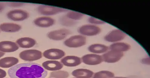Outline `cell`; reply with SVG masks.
<instances>
[{
    "label": "cell",
    "instance_id": "cell-30",
    "mask_svg": "<svg viewBox=\"0 0 150 78\" xmlns=\"http://www.w3.org/2000/svg\"><path fill=\"white\" fill-rule=\"evenodd\" d=\"M150 60L149 58H146L143 59L142 60V62L143 63L145 64H149Z\"/></svg>",
    "mask_w": 150,
    "mask_h": 78
},
{
    "label": "cell",
    "instance_id": "cell-16",
    "mask_svg": "<svg viewBox=\"0 0 150 78\" xmlns=\"http://www.w3.org/2000/svg\"><path fill=\"white\" fill-rule=\"evenodd\" d=\"M21 29L20 25L13 23H6L0 24V30L4 32L16 33L20 31Z\"/></svg>",
    "mask_w": 150,
    "mask_h": 78
},
{
    "label": "cell",
    "instance_id": "cell-14",
    "mask_svg": "<svg viewBox=\"0 0 150 78\" xmlns=\"http://www.w3.org/2000/svg\"><path fill=\"white\" fill-rule=\"evenodd\" d=\"M19 47L16 43L10 41L0 42V51L3 53H11L18 50Z\"/></svg>",
    "mask_w": 150,
    "mask_h": 78
},
{
    "label": "cell",
    "instance_id": "cell-11",
    "mask_svg": "<svg viewBox=\"0 0 150 78\" xmlns=\"http://www.w3.org/2000/svg\"><path fill=\"white\" fill-rule=\"evenodd\" d=\"M81 59L83 63L91 66L96 65L103 61L102 56L94 54L85 55L82 57Z\"/></svg>",
    "mask_w": 150,
    "mask_h": 78
},
{
    "label": "cell",
    "instance_id": "cell-4",
    "mask_svg": "<svg viewBox=\"0 0 150 78\" xmlns=\"http://www.w3.org/2000/svg\"><path fill=\"white\" fill-rule=\"evenodd\" d=\"M86 38L81 35L72 36L67 39L64 43V45L70 48H78L82 47L86 43Z\"/></svg>",
    "mask_w": 150,
    "mask_h": 78
},
{
    "label": "cell",
    "instance_id": "cell-27",
    "mask_svg": "<svg viewBox=\"0 0 150 78\" xmlns=\"http://www.w3.org/2000/svg\"><path fill=\"white\" fill-rule=\"evenodd\" d=\"M9 6L13 7H20L23 6L24 3L19 2H8L6 4Z\"/></svg>",
    "mask_w": 150,
    "mask_h": 78
},
{
    "label": "cell",
    "instance_id": "cell-3",
    "mask_svg": "<svg viewBox=\"0 0 150 78\" xmlns=\"http://www.w3.org/2000/svg\"><path fill=\"white\" fill-rule=\"evenodd\" d=\"M20 58L25 61H34L39 60L42 57V52L36 49L23 50L20 53Z\"/></svg>",
    "mask_w": 150,
    "mask_h": 78
},
{
    "label": "cell",
    "instance_id": "cell-36",
    "mask_svg": "<svg viewBox=\"0 0 150 78\" xmlns=\"http://www.w3.org/2000/svg\"><path fill=\"white\" fill-rule=\"evenodd\" d=\"M0 33H1V31H0Z\"/></svg>",
    "mask_w": 150,
    "mask_h": 78
},
{
    "label": "cell",
    "instance_id": "cell-20",
    "mask_svg": "<svg viewBox=\"0 0 150 78\" xmlns=\"http://www.w3.org/2000/svg\"><path fill=\"white\" fill-rule=\"evenodd\" d=\"M108 46L102 44H94L89 46L88 50L91 52L96 54H101L106 52L108 50Z\"/></svg>",
    "mask_w": 150,
    "mask_h": 78
},
{
    "label": "cell",
    "instance_id": "cell-25",
    "mask_svg": "<svg viewBox=\"0 0 150 78\" xmlns=\"http://www.w3.org/2000/svg\"><path fill=\"white\" fill-rule=\"evenodd\" d=\"M69 76L68 72L65 71L58 70L50 73L49 77L54 78H67Z\"/></svg>",
    "mask_w": 150,
    "mask_h": 78
},
{
    "label": "cell",
    "instance_id": "cell-34",
    "mask_svg": "<svg viewBox=\"0 0 150 78\" xmlns=\"http://www.w3.org/2000/svg\"><path fill=\"white\" fill-rule=\"evenodd\" d=\"M52 78V77H50V78Z\"/></svg>",
    "mask_w": 150,
    "mask_h": 78
},
{
    "label": "cell",
    "instance_id": "cell-32",
    "mask_svg": "<svg viewBox=\"0 0 150 78\" xmlns=\"http://www.w3.org/2000/svg\"><path fill=\"white\" fill-rule=\"evenodd\" d=\"M128 78L127 77H114L113 78Z\"/></svg>",
    "mask_w": 150,
    "mask_h": 78
},
{
    "label": "cell",
    "instance_id": "cell-2",
    "mask_svg": "<svg viewBox=\"0 0 150 78\" xmlns=\"http://www.w3.org/2000/svg\"><path fill=\"white\" fill-rule=\"evenodd\" d=\"M37 10L40 14L47 16L54 15L68 11L64 8L44 5H40Z\"/></svg>",
    "mask_w": 150,
    "mask_h": 78
},
{
    "label": "cell",
    "instance_id": "cell-9",
    "mask_svg": "<svg viewBox=\"0 0 150 78\" xmlns=\"http://www.w3.org/2000/svg\"><path fill=\"white\" fill-rule=\"evenodd\" d=\"M42 55L46 58L56 60L63 58L65 56L66 53L64 51L60 49L52 48L45 50Z\"/></svg>",
    "mask_w": 150,
    "mask_h": 78
},
{
    "label": "cell",
    "instance_id": "cell-33",
    "mask_svg": "<svg viewBox=\"0 0 150 78\" xmlns=\"http://www.w3.org/2000/svg\"><path fill=\"white\" fill-rule=\"evenodd\" d=\"M76 78V77H73V78Z\"/></svg>",
    "mask_w": 150,
    "mask_h": 78
},
{
    "label": "cell",
    "instance_id": "cell-29",
    "mask_svg": "<svg viewBox=\"0 0 150 78\" xmlns=\"http://www.w3.org/2000/svg\"><path fill=\"white\" fill-rule=\"evenodd\" d=\"M6 5V4L0 2V12H1L4 9Z\"/></svg>",
    "mask_w": 150,
    "mask_h": 78
},
{
    "label": "cell",
    "instance_id": "cell-31",
    "mask_svg": "<svg viewBox=\"0 0 150 78\" xmlns=\"http://www.w3.org/2000/svg\"><path fill=\"white\" fill-rule=\"evenodd\" d=\"M5 55V53L2 52L0 51V58L2 57Z\"/></svg>",
    "mask_w": 150,
    "mask_h": 78
},
{
    "label": "cell",
    "instance_id": "cell-15",
    "mask_svg": "<svg viewBox=\"0 0 150 78\" xmlns=\"http://www.w3.org/2000/svg\"><path fill=\"white\" fill-rule=\"evenodd\" d=\"M42 66L45 70L52 72L59 70L64 67L60 62L54 60L45 61L42 63Z\"/></svg>",
    "mask_w": 150,
    "mask_h": 78
},
{
    "label": "cell",
    "instance_id": "cell-23",
    "mask_svg": "<svg viewBox=\"0 0 150 78\" xmlns=\"http://www.w3.org/2000/svg\"><path fill=\"white\" fill-rule=\"evenodd\" d=\"M115 74L109 71H102L94 74L93 78H112L115 77Z\"/></svg>",
    "mask_w": 150,
    "mask_h": 78
},
{
    "label": "cell",
    "instance_id": "cell-18",
    "mask_svg": "<svg viewBox=\"0 0 150 78\" xmlns=\"http://www.w3.org/2000/svg\"><path fill=\"white\" fill-rule=\"evenodd\" d=\"M19 62L18 59L13 57H7L0 60V67L4 68L12 67Z\"/></svg>",
    "mask_w": 150,
    "mask_h": 78
},
{
    "label": "cell",
    "instance_id": "cell-24",
    "mask_svg": "<svg viewBox=\"0 0 150 78\" xmlns=\"http://www.w3.org/2000/svg\"><path fill=\"white\" fill-rule=\"evenodd\" d=\"M66 15L69 18L75 21L80 20L85 16V15L82 13L73 11H69Z\"/></svg>",
    "mask_w": 150,
    "mask_h": 78
},
{
    "label": "cell",
    "instance_id": "cell-12",
    "mask_svg": "<svg viewBox=\"0 0 150 78\" xmlns=\"http://www.w3.org/2000/svg\"><path fill=\"white\" fill-rule=\"evenodd\" d=\"M60 62L63 65L69 67H76L82 62L81 58L76 56H68L62 58Z\"/></svg>",
    "mask_w": 150,
    "mask_h": 78
},
{
    "label": "cell",
    "instance_id": "cell-8",
    "mask_svg": "<svg viewBox=\"0 0 150 78\" xmlns=\"http://www.w3.org/2000/svg\"><path fill=\"white\" fill-rule=\"evenodd\" d=\"M71 31L66 29H62L52 31L47 33V36L50 40L60 41L64 40L71 33Z\"/></svg>",
    "mask_w": 150,
    "mask_h": 78
},
{
    "label": "cell",
    "instance_id": "cell-13",
    "mask_svg": "<svg viewBox=\"0 0 150 78\" xmlns=\"http://www.w3.org/2000/svg\"><path fill=\"white\" fill-rule=\"evenodd\" d=\"M34 24L37 27L42 28L51 27L54 25L55 20L53 18L47 17L38 18L33 21Z\"/></svg>",
    "mask_w": 150,
    "mask_h": 78
},
{
    "label": "cell",
    "instance_id": "cell-1",
    "mask_svg": "<svg viewBox=\"0 0 150 78\" xmlns=\"http://www.w3.org/2000/svg\"><path fill=\"white\" fill-rule=\"evenodd\" d=\"M8 74L11 78H45L48 73L38 64L25 63L12 67Z\"/></svg>",
    "mask_w": 150,
    "mask_h": 78
},
{
    "label": "cell",
    "instance_id": "cell-19",
    "mask_svg": "<svg viewBox=\"0 0 150 78\" xmlns=\"http://www.w3.org/2000/svg\"><path fill=\"white\" fill-rule=\"evenodd\" d=\"M94 74L92 71L84 69L75 70L71 73L72 75L76 78H91Z\"/></svg>",
    "mask_w": 150,
    "mask_h": 78
},
{
    "label": "cell",
    "instance_id": "cell-7",
    "mask_svg": "<svg viewBox=\"0 0 150 78\" xmlns=\"http://www.w3.org/2000/svg\"><path fill=\"white\" fill-rule=\"evenodd\" d=\"M123 55V52L111 50L102 56L103 61L108 63H115L120 60Z\"/></svg>",
    "mask_w": 150,
    "mask_h": 78
},
{
    "label": "cell",
    "instance_id": "cell-28",
    "mask_svg": "<svg viewBox=\"0 0 150 78\" xmlns=\"http://www.w3.org/2000/svg\"><path fill=\"white\" fill-rule=\"evenodd\" d=\"M6 75L7 73L5 70L0 69V78H4Z\"/></svg>",
    "mask_w": 150,
    "mask_h": 78
},
{
    "label": "cell",
    "instance_id": "cell-26",
    "mask_svg": "<svg viewBox=\"0 0 150 78\" xmlns=\"http://www.w3.org/2000/svg\"><path fill=\"white\" fill-rule=\"evenodd\" d=\"M88 21L91 24H103L106 23L103 21L91 17L89 18Z\"/></svg>",
    "mask_w": 150,
    "mask_h": 78
},
{
    "label": "cell",
    "instance_id": "cell-35",
    "mask_svg": "<svg viewBox=\"0 0 150 78\" xmlns=\"http://www.w3.org/2000/svg\"></svg>",
    "mask_w": 150,
    "mask_h": 78
},
{
    "label": "cell",
    "instance_id": "cell-5",
    "mask_svg": "<svg viewBox=\"0 0 150 78\" xmlns=\"http://www.w3.org/2000/svg\"><path fill=\"white\" fill-rule=\"evenodd\" d=\"M6 16L9 20L14 21H21L28 18L30 16L26 11L21 9H15L9 11Z\"/></svg>",
    "mask_w": 150,
    "mask_h": 78
},
{
    "label": "cell",
    "instance_id": "cell-21",
    "mask_svg": "<svg viewBox=\"0 0 150 78\" xmlns=\"http://www.w3.org/2000/svg\"><path fill=\"white\" fill-rule=\"evenodd\" d=\"M131 48L129 44L123 43H115L112 44L110 47L111 50L121 52L127 51L130 49Z\"/></svg>",
    "mask_w": 150,
    "mask_h": 78
},
{
    "label": "cell",
    "instance_id": "cell-22",
    "mask_svg": "<svg viewBox=\"0 0 150 78\" xmlns=\"http://www.w3.org/2000/svg\"><path fill=\"white\" fill-rule=\"evenodd\" d=\"M59 22L61 25L67 27H74L77 23L76 21L69 18L66 15L62 16L59 18Z\"/></svg>",
    "mask_w": 150,
    "mask_h": 78
},
{
    "label": "cell",
    "instance_id": "cell-6",
    "mask_svg": "<svg viewBox=\"0 0 150 78\" xmlns=\"http://www.w3.org/2000/svg\"><path fill=\"white\" fill-rule=\"evenodd\" d=\"M101 30L98 27L93 25L86 24L83 25L78 30L81 35L89 36H93L98 34Z\"/></svg>",
    "mask_w": 150,
    "mask_h": 78
},
{
    "label": "cell",
    "instance_id": "cell-10",
    "mask_svg": "<svg viewBox=\"0 0 150 78\" xmlns=\"http://www.w3.org/2000/svg\"><path fill=\"white\" fill-rule=\"evenodd\" d=\"M127 35L118 29L112 30L105 37V41L111 43L116 42L122 40L126 37Z\"/></svg>",
    "mask_w": 150,
    "mask_h": 78
},
{
    "label": "cell",
    "instance_id": "cell-17",
    "mask_svg": "<svg viewBox=\"0 0 150 78\" xmlns=\"http://www.w3.org/2000/svg\"><path fill=\"white\" fill-rule=\"evenodd\" d=\"M19 47L23 48H30L34 47L36 42L34 39L29 37L20 38L16 41Z\"/></svg>",
    "mask_w": 150,
    "mask_h": 78
}]
</instances>
